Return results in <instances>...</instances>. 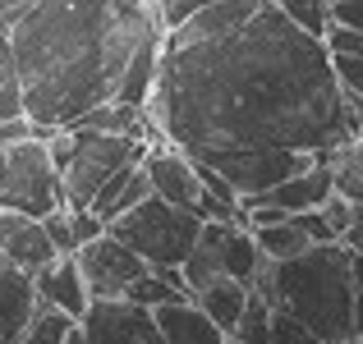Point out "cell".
Here are the masks:
<instances>
[{"mask_svg": "<svg viewBox=\"0 0 363 344\" xmlns=\"http://www.w3.org/2000/svg\"><path fill=\"white\" fill-rule=\"evenodd\" d=\"M157 138L194 161L240 151H313L331 161L359 133L322 37L303 33L272 0L244 23L198 42H166L143 101Z\"/></svg>", "mask_w": 363, "mask_h": 344, "instance_id": "6da1fadb", "label": "cell"}, {"mask_svg": "<svg viewBox=\"0 0 363 344\" xmlns=\"http://www.w3.org/2000/svg\"><path fill=\"white\" fill-rule=\"evenodd\" d=\"M157 28L152 0H33L9 18L23 115L65 129L88 106L120 97L133 51Z\"/></svg>", "mask_w": 363, "mask_h": 344, "instance_id": "7a4b0ae2", "label": "cell"}, {"mask_svg": "<svg viewBox=\"0 0 363 344\" xmlns=\"http://www.w3.org/2000/svg\"><path fill=\"white\" fill-rule=\"evenodd\" d=\"M272 308H285L308 326L318 344H354V248L345 239L308 243L285 262H267L253 280Z\"/></svg>", "mask_w": 363, "mask_h": 344, "instance_id": "3957f363", "label": "cell"}, {"mask_svg": "<svg viewBox=\"0 0 363 344\" xmlns=\"http://www.w3.org/2000/svg\"><path fill=\"white\" fill-rule=\"evenodd\" d=\"M46 147H51V161L60 170L65 207H88L106 175H116L129 161H143L147 138L143 133H101V129H74V124H65V129H55L46 138Z\"/></svg>", "mask_w": 363, "mask_h": 344, "instance_id": "277c9868", "label": "cell"}, {"mask_svg": "<svg viewBox=\"0 0 363 344\" xmlns=\"http://www.w3.org/2000/svg\"><path fill=\"white\" fill-rule=\"evenodd\" d=\"M106 229L116 239H124L147 266H179L189 257V248H194L198 229H203V216L147 193L129 212H120L116 221H106Z\"/></svg>", "mask_w": 363, "mask_h": 344, "instance_id": "5b68a950", "label": "cell"}, {"mask_svg": "<svg viewBox=\"0 0 363 344\" xmlns=\"http://www.w3.org/2000/svg\"><path fill=\"white\" fill-rule=\"evenodd\" d=\"M262 266H267V257H262V248L253 243V229L244 221L207 216L203 229H198V239H194V248H189V257L179 262V275H184L189 294H194L198 285H207L212 275H235V280L253 285Z\"/></svg>", "mask_w": 363, "mask_h": 344, "instance_id": "8992f818", "label": "cell"}, {"mask_svg": "<svg viewBox=\"0 0 363 344\" xmlns=\"http://www.w3.org/2000/svg\"><path fill=\"white\" fill-rule=\"evenodd\" d=\"M0 207H14L23 216L42 221L46 212L65 207L60 170L51 161L46 138H18L5 147V170H0Z\"/></svg>", "mask_w": 363, "mask_h": 344, "instance_id": "52a82bcc", "label": "cell"}, {"mask_svg": "<svg viewBox=\"0 0 363 344\" xmlns=\"http://www.w3.org/2000/svg\"><path fill=\"white\" fill-rule=\"evenodd\" d=\"M79 331H83V344H161L152 308L133 303L129 294L88 299V308L79 317Z\"/></svg>", "mask_w": 363, "mask_h": 344, "instance_id": "ba28073f", "label": "cell"}, {"mask_svg": "<svg viewBox=\"0 0 363 344\" xmlns=\"http://www.w3.org/2000/svg\"><path fill=\"white\" fill-rule=\"evenodd\" d=\"M74 257H79V271H83V280H88L92 299H116V294H124L143 271H147V262H143L124 239L111 234V229H101L97 239L79 243Z\"/></svg>", "mask_w": 363, "mask_h": 344, "instance_id": "9c48e42d", "label": "cell"}, {"mask_svg": "<svg viewBox=\"0 0 363 344\" xmlns=\"http://www.w3.org/2000/svg\"><path fill=\"white\" fill-rule=\"evenodd\" d=\"M143 175H147V184H152L157 197L198 212V202H203V179H198L194 156H184L175 142H166V138L147 142V151H143Z\"/></svg>", "mask_w": 363, "mask_h": 344, "instance_id": "30bf717a", "label": "cell"}, {"mask_svg": "<svg viewBox=\"0 0 363 344\" xmlns=\"http://www.w3.org/2000/svg\"><path fill=\"white\" fill-rule=\"evenodd\" d=\"M331 188H336V179H331V161H318V166L299 170V175L281 179V184H272L267 193H253L244 197V207H281V212H308V207H322L331 197ZM240 207V212H244Z\"/></svg>", "mask_w": 363, "mask_h": 344, "instance_id": "8fae6325", "label": "cell"}, {"mask_svg": "<svg viewBox=\"0 0 363 344\" xmlns=\"http://www.w3.org/2000/svg\"><path fill=\"white\" fill-rule=\"evenodd\" d=\"M33 289H37L42 303H55V308L74 312V317H83V308H88V299H92L74 253H55L51 262L37 266V271H33Z\"/></svg>", "mask_w": 363, "mask_h": 344, "instance_id": "7c38bea8", "label": "cell"}, {"mask_svg": "<svg viewBox=\"0 0 363 344\" xmlns=\"http://www.w3.org/2000/svg\"><path fill=\"white\" fill-rule=\"evenodd\" d=\"M152 317H157L161 344H230L225 331L216 326L194 299H170V303H161V308H152Z\"/></svg>", "mask_w": 363, "mask_h": 344, "instance_id": "4fadbf2b", "label": "cell"}, {"mask_svg": "<svg viewBox=\"0 0 363 344\" xmlns=\"http://www.w3.org/2000/svg\"><path fill=\"white\" fill-rule=\"evenodd\" d=\"M33 308H37L33 275L18 271L14 262L0 257V344H18V340H23Z\"/></svg>", "mask_w": 363, "mask_h": 344, "instance_id": "5bb4252c", "label": "cell"}, {"mask_svg": "<svg viewBox=\"0 0 363 344\" xmlns=\"http://www.w3.org/2000/svg\"><path fill=\"white\" fill-rule=\"evenodd\" d=\"M147 193H152V184H147V175H143V161H129V166L116 170V175L101 179V188L92 193L88 212H97L101 221H116L120 212H129V207L143 202Z\"/></svg>", "mask_w": 363, "mask_h": 344, "instance_id": "9a60e30c", "label": "cell"}, {"mask_svg": "<svg viewBox=\"0 0 363 344\" xmlns=\"http://www.w3.org/2000/svg\"><path fill=\"white\" fill-rule=\"evenodd\" d=\"M248 289H253V285L235 280V275H212V280L198 285V289L189 294V299H194L198 308H203L207 317H212L216 326L225 331V340H230L235 321H240V312H244V303H248Z\"/></svg>", "mask_w": 363, "mask_h": 344, "instance_id": "2e32d148", "label": "cell"}, {"mask_svg": "<svg viewBox=\"0 0 363 344\" xmlns=\"http://www.w3.org/2000/svg\"><path fill=\"white\" fill-rule=\"evenodd\" d=\"M253 229V243L262 248V257L267 262H285V257H294V253H303V248L313 243V234L299 225V216H281V221H262V225H248Z\"/></svg>", "mask_w": 363, "mask_h": 344, "instance_id": "e0dca14e", "label": "cell"}, {"mask_svg": "<svg viewBox=\"0 0 363 344\" xmlns=\"http://www.w3.org/2000/svg\"><path fill=\"white\" fill-rule=\"evenodd\" d=\"M0 257H5V262H14L18 271L33 275L42 262H51V257H55V243H51V234H46V225L37 221V216H28V221L9 234V243L0 248Z\"/></svg>", "mask_w": 363, "mask_h": 344, "instance_id": "ac0fdd59", "label": "cell"}, {"mask_svg": "<svg viewBox=\"0 0 363 344\" xmlns=\"http://www.w3.org/2000/svg\"><path fill=\"white\" fill-rule=\"evenodd\" d=\"M23 340H33V344H79L83 331H79V317H74V312H65V308H55V303L37 299Z\"/></svg>", "mask_w": 363, "mask_h": 344, "instance_id": "d6986e66", "label": "cell"}, {"mask_svg": "<svg viewBox=\"0 0 363 344\" xmlns=\"http://www.w3.org/2000/svg\"><path fill=\"white\" fill-rule=\"evenodd\" d=\"M331 179H336V193H345L354 207H363V129L331 151Z\"/></svg>", "mask_w": 363, "mask_h": 344, "instance_id": "ffe728a7", "label": "cell"}, {"mask_svg": "<svg viewBox=\"0 0 363 344\" xmlns=\"http://www.w3.org/2000/svg\"><path fill=\"white\" fill-rule=\"evenodd\" d=\"M23 110V83H18V60L9 42V23H0V120Z\"/></svg>", "mask_w": 363, "mask_h": 344, "instance_id": "44dd1931", "label": "cell"}, {"mask_svg": "<svg viewBox=\"0 0 363 344\" xmlns=\"http://www.w3.org/2000/svg\"><path fill=\"white\" fill-rule=\"evenodd\" d=\"M331 69H336L340 101H345V110L363 129V55H331Z\"/></svg>", "mask_w": 363, "mask_h": 344, "instance_id": "7402d4cb", "label": "cell"}, {"mask_svg": "<svg viewBox=\"0 0 363 344\" xmlns=\"http://www.w3.org/2000/svg\"><path fill=\"white\" fill-rule=\"evenodd\" d=\"M267 326H272V303H267V294L248 289V303L230 331V344H267Z\"/></svg>", "mask_w": 363, "mask_h": 344, "instance_id": "603a6c76", "label": "cell"}, {"mask_svg": "<svg viewBox=\"0 0 363 344\" xmlns=\"http://www.w3.org/2000/svg\"><path fill=\"white\" fill-rule=\"evenodd\" d=\"M272 5L281 9L285 18H294L303 33H313V37H322L327 23H331V5L327 0H272Z\"/></svg>", "mask_w": 363, "mask_h": 344, "instance_id": "cb8c5ba5", "label": "cell"}, {"mask_svg": "<svg viewBox=\"0 0 363 344\" xmlns=\"http://www.w3.org/2000/svg\"><path fill=\"white\" fill-rule=\"evenodd\" d=\"M267 344H318L308 336L299 317H290L285 308H272V326H267Z\"/></svg>", "mask_w": 363, "mask_h": 344, "instance_id": "d4e9b609", "label": "cell"}, {"mask_svg": "<svg viewBox=\"0 0 363 344\" xmlns=\"http://www.w3.org/2000/svg\"><path fill=\"white\" fill-rule=\"evenodd\" d=\"M42 225H46V234H51L55 253H74V248H79V239H74V221H69V207H55V212H46Z\"/></svg>", "mask_w": 363, "mask_h": 344, "instance_id": "484cf974", "label": "cell"}, {"mask_svg": "<svg viewBox=\"0 0 363 344\" xmlns=\"http://www.w3.org/2000/svg\"><path fill=\"white\" fill-rule=\"evenodd\" d=\"M322 42H327V51H331V55H363V33H359V28L336 23V18L327 23Z\"/></svg>", "mask_w": 363, "mask_h": 344, "instance_id": "4316f807", "label": "cell"}, {"mask_svg": "<svg viewBox=\"0 0 363 344\" xmlns=\"http://www.w3.org/2000/svg\"><path fill=\"white\" fill-rule=\"evenodd\" d=\"M318 212H322V216H327V225H331V229H336V234H340V239H345V229H350V225H354V202H350V197H345V193H336V188H331V197H327V202H322V207H318Z\"/></svg>", "mask_w": 363, "mask_h": 344, "instance_id": "83f0119b", "label": "cell"}, {"mask_svg": "<svg viewBox=\"0 0 363 344\" xmlns=\"http://www.w3.org/2000/svg\"><path fill=\"white\" fill-rule=\"evenodd\" d=\"M203 5H212V0H152V14H157V23L161 28H175V23H184L194 9H203Z\"/></svg>", "mask_w": 363, "mask_h": 344, "instance_id": "f1b7e54d", "label": "cell"}, {"mask_svg": "<svg viewBox=\"0 0 363 344\" xmlns=\"http://www.w3.org/2000/svg\"><path fill=\"white\" fill-rule=\"evenodd\" d=\"M294 216H299V225H303V229L313 234V243H327V239H340L336 229L327 225V216H322L318 207H308V212H294Z\"/></svg>", "mask_w": 363, "mask_h": 344, "instance_id": "f546056e", "label": "cell"}, {"mask_svg": "<svg viewBox=\"0 0 363 344\" xmlns=\"http://www.w3.org/2000/svg\"><path fill=\"white\" fill-rule=\"evenodd\" d=\"M331 18L363 33V0H336V5H331Z\"/></svg>", "mask_w": 363, "mask_h": 344, "instance_id": "4dcf8cb0", "label": "cell"}, {"mask_svg": "<svg viewBox=\"0 0 363 344\" xmlns=\"http://www.w3.org/2000/svg\"><path fill=\"white\" fill-rule=\"evenodd\" d=\"M354 321H359V344H363V253H354Z\"/></svg>", "mask_w": 363, "mask_h": 344, "instance_id": "1f68e13d", "label": "cell"}, {"mask_svg": "<svg viewBox=\"0 0 363 344\" xmlns=\"http://www.w3.org/2000/svg\"><path fill=\"white\" fill-rule=\"evenodd\" d=\"M345 243L354 248V253H363V207H354V225L345 229Z\"/></svg>", "mask_w": 363, "mask_h": 344, "instance_id": "d6a6232c", "label": "cell"}, {"mask_svg": "<svg viewBox=\"0 0 363 344\" xmlns=\"http://www.w3.org/2000/svg\"><path fill=\"white\" fill-rule=\"evenodd\" d=\"M33 5V0H0V23H9V18H18L23 9Z\"/></svg>", "mask_w": 363, "mask_h": 344, "instance_id": "836d02e7", "label": "cell"}, {"mask_svg": "<svg viewBox=\"0 0 363 344\" xmlns=\"http://www.w3.org/2000/svg\"><path fill=\"white\" fill-rule=\"evenodd\" d=\"M5 147H9V142H0V170H5Z\"/></svg>", "mask_w": 363, "mask_h": 344, "instance_id": "e575fe53", "label": "cell"}, {"mask_svg": "<svg viewBox=\"0 0 363 344\" xmlns=\"http://www.w3.org/2000/svg\"><path fill=\"white\" fill-rule=\"evenodd\" d=\"M327 5H336V0H327Z\"/></svg>", "mask_w": 363, "mask_h": 344, "instance_id": "d590c367", "label": "cell"}]
</instances>
